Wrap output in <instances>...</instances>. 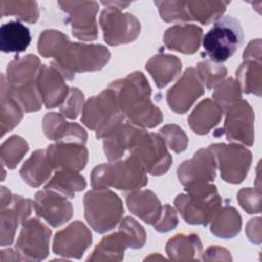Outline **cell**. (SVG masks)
Returning <instances> with one entry per match:
<instances>
[{"mask_svg": "<svg viewBox=\"0 0 262 262\" xmlns=\"http://www.w3.org/2000/svg\"><path fill=\"white\" fill-rule=\"evenodd\" d=\"M108 88L115 92L124 117L134 125L152 128L162 122V113L150 100V87L142 73L114 81Z\"/></svg>", "mask_w": 262, "mask_h": 262, "instance_id": "1", "label": "cell"}, {"mask_svg": "<svg viewBox=\"0 0 262 262\" xmlns=\"http://www.w3.org/2000/svg\"><path fill=\"white\" fill-rule=\"evenodd\" d=\"M40 68L39 58L29 54L15 58L6 69L7 89L25 112H36L43 102L37 85Z\"/></svg>", "mask_w": 262, "mask_h": 262, "instance_id": "2", "label": "cell"}, {"mask_svg": "<svg viewBox=\"0 0 262 262\" xmlns=\"http://www.w3.org/2000/svg\"><path fill=\"white\" fill-rule=\"evenodd\" d=\"M110 57V51L102 45L72 43L68 40L55 55L53 67L66 79L72 80L76 73L100 70L108 61Z\"/></svg>", "mask_w": 262, "mask_h": 262, "instance_id": "3", "label": "cell"}, {"mask_svg": "<svg viewBox=\"0 0 262 262\" xmlns=\"http://www.w3.org/2000/svg\"><path fill=\"white\" fill-rule=\"evenodd\" d=\"M186 194L175 199V206L182 218L190 224L207 225L221 207V198L215 185L202 183L185 187Z\"/></svg>", "mask_w": 262, "mask_h": 262, "instance_id": "4", "label": "cell"}, {"mask_svg": "<svg viewBox=\"0 0 262 262\" xmlns=\"http://www.w3.org/2000/svg\"><path fill=\"white\" fill-rule=\"evenodd\" d=\"M145 170L133 157L113 164H101L91 174V185L94 189L115 187L121 190H134L147 183Z\"/></svg>", "mask_w": 262, "mask_h": 262, "instance_id": "5", "label": "cell"}, {"mask_svg": "<svg viewBox=\"0 0 262 262\" xmlns=\"http://www.w3.org/2000/svg\"><path fill=\"white\" fill-rule=\"evenodd\" d=\"M243 42V29L232 16H220L203 40L204 53L214 63L230 58Z\"/></svg>", "mask_w": 262, "mask_h": 262, "instance_id": "6", "label": "cell"}, {"mask_svg": "<svg viewBox=\"0 0 262 262\" xmlns=\"http://www.w3.org/2000/svg\"><path fill=\"white\" fill-rule=\"evenodd\" d=\"M124 120L115 92L107 88L99 95L89 98L83 108L81 121L96 131L97 138H103Z\"/></svg>", "mask_w": 262, "mask_h": 262, "instance_id": "7", "label": "cell"}, {"mask_svg": "<svg viewBox=\"0 0 262 262\" xmlns=\"http://www.w3.org/2000/svg\"><path fill=\"white\" fill-rule=\"evenodd\" d=\"M85 218L90 226L98 233L113 229L123 214L120 198L107 189H93L84 198Z\"/></svg>", "mask_w": 262, "mask_h": 262, "instance_id": "8", "label": "cell"}, {"mask_svg": "<svg viewBox=\"0 0 262 262\" xmlns=\"http://www.w3.org/2000/svg\"><path fill=\"white\" fill-rule=\"evenodd\" d=\"M129 152L151 175L166 173L172 163L164 138L143 129H138L136 132L129 147Z\"/></svg>", "mask_w": 262, "mask_h": 262, "instance_id": "9", "label": "cell"}, {"mask_svg": "<svg viewBox=\"0 0 262 262\" xmlns=\"http://www.w3.org/2000/svg\"><path fill=\"white\" fill-rule=\"evenodd\" d=\"M107 7L101 12L100 25L103 37L107 44L116 46L132 42L140 32V24L130 13H123L121 9L128 6L130 2H101Z\"/></svg>", "mask_w": 262, "mask_h": 262, "instance_id": "10", "label": "cell"}, {"mask_svg": "<svg viewBox=\"0 0 262 262\" xmlns=\"http://www.w3.org/2000/svg\"><path fill=\"white\" fill-rule=\"evenodd\" d=\"M209 148L215 156L222 179L229 183H241L251 165V151L237 144L224 143H215Z\"/></svg>", "mask_w": 262, "mask_h": 262, "instance_id": "11", "label": "cell"}, {"mask_svg": "<svg viewBox=\"0 0 262 262\" xmlns=\"http://www.w3.org/2000/svg\"><path fill=\"white\" fill-rule=\"evenodd\" d=\"M32 205L31 200L11 194L6 187H1V246L13 242L17 226L30 216Z\"/></svg>", "mask_w": 262, "mask_h": 262, "instance_id": "12", "label": "cell"}, {"mask_svg": "<svg viewBox=\"0 0 262 262\" xmlns=\"http://www.w3.org/2000/svg\"><path fill=\"white\" fill-rule=\"evenodd\" d=\"M51 230L41 221L32 218L24 221L15 249L23 260H43L48 255Z\"/></svg>", "mask_w": 262, "mask_h": 262, "instance_id": "13", "label": "cell"}, {"mask_svg": "<svg viewBox=\"0 0 262 262\" xmlns=\"http://www.w3.org/2000/svg\"><path fill=\"white\" fill-rule=\"evenodd\" d=\"M222 131L227 140L252 145L254 141V112L245 100H237L227 108Z\"/></svg>", "mask_w": 262, "mask_h": 262, "instance_id": "14", "label": "cell"}, {"mask_svg": "<svg viewBox=\"0 0 262 262\" xmlns=\"http://www.w3.org/2000/svg\"><path fill=\"white\" fill-rule=\"evenodd\" d=\"M62 10L67 11L72 25L73 35L84 41H92L97 37L95 16L98 4L95 1H66L58 2Z\"/></svg>", "mask_w": 262, "mask_h": 262, "instance_id": "15", "label": "cell"}, {"mask_svg": "<svg viewBox=\"0 0 262 262\" xmlns=\"http://www.w3.org/2000/svg\"><path fill=\"white\" fill-rule=\"evenodd\" d=\"M204 93V86L194 68H188L182 77L167 92L170 108L178 114L185 113Z\"/></svg>", "mask_w": 262, "mask_h": 262, "instance_id": "16", "label": "cell"}, {"mask_svg": "<svg viewBox=\"0 0 262 262\" xmlns=\"http://www.w3.org/2000/svg\"><path fill=\"white\" fill-rule=\"evenodd\" d=\"M216 175V159L210 148L198 150L192 159L183 162L178 168V178L184 187L209 183Z\"/></svg>", "mask_w": 262, "mask_h": 262, "instance_id": "17", "label": "cell"}, {"mask_svg": "<svg viewBox=\"0 0 262 262\" xmlns=\"http://www.w3.org/2000/svg\"><path fill=\"white\" fill-rule=\"evenodd\" d=\"M33 207L36 214L53 227L66 223L73 215L72 204L67 198L49 189L38 191L35 194Z\"/></svg>", "mask_w": 262, "mask_h": 262, "instance_id": "18", "label": "cell"}, {"mask_svg": "<svg viewBox=\"0 0 262 262\" xmlns=\"http://www.w3.org/2000/svg\"><path fill=\"white\" fill-rule=\"evenodd\" d=\"M92 235L80 221H75L55 234L53 252L56 255L79 259L90 246Z\"/></svg>", "mask_w": 262, "mask_h": 262, "instance_id": "19", "label": "cell"}, {"mask_svg": "<svg viewBox=\"0 0 262 262\" xmlns=\"http://www.w3.org/2000/svg\"><path fill=\"white\" fill-rule=\"evenodd\" d=\"M63 78L61 73L53 66H41L37 77V85L46 107L61 105L67 99L70 91Z\"/></svg>", "mask_w": 262, "mask_h": 262, "instance_id": "20", "label": "cell"}, {"mask_svg": "<svg viewBox=\"0 0 262 262\" xmlns=\"http://www.w3.org/2000/svg\"><path fill=\"white\" fill-rule=\"evenodd\" d=\"M49 161L56 170L76 171L82 170L88 159V151L83 144L58 142L49 145L46 149Z\"/></svg>", "mask_w": 262, "mask_h": 262, "instance_id": "21", "label": "cell"}, {"mask_svg": "<svg viewBox=\"0 0 262 262\" xmlns=\"http://www.w3.org/2000/svg\"><path fill=\"white\" fill-rule=\"evenodd\" d=\"M43 130L49 139L57 142L84 144L87 139V134L81 126L67 122L56 113L46 114L43 119Z\"/></svg>", "mask_w": 262, "mask_h": 262, "instance_id": "22", "label": "cell"}, {"mask_svg": "<svg viewBox=\"0 0 262 262\" xmlns=\"http://www.w3.org/2000/svg\"><path fill=\"white\" fill-rule=\"evenodd\" d=\"M202 33V29L194 25H176L166 31L164 42L171 50L191 54L200 46Z\"/></svg>", "mask_w": 262, "mask_h": 262, "instance_id": "23", "label": "cell"}, {"mask_svg": "<svg viewBox=\"0 0 262 262\" xmlns=\"http://www.w3.org/2000/svg\"><path fill=\"white\" fill-rule=\"evenodd\" d=\"M129 210L148 224H155L159 219L162 206L157 195L150 190L135 191L127 195Z\"/></svg>", "mask_w": 262, "mask_h": 262, "instance_id": "24", "label": "cell"}, {"mask_svg": "<svg viewBox=\"0 0 262 262\" xmlns=\"http://www.w3.org/2000/svg\"><path fill=\"white\" fill-rule=\"evenodd\" d=\"M138 128L129 123H121L116 126L103 138V149L110 161H116L129 150L131 142Z\"/></svg>", "mask_w": 262, "mask_h": 262, "instance_id": "25", "label": "cell"}, {"mask_svg": "<svg viewBox=\"0 0 262 262\" xmlns=\"http://www.w3.org/2000/svg\"><path fill=\"white\" fill-rule=\"evenodd\" d=\"M52 165L47 151L38 149L25 162L20 169V176L31 186L37 187L44 183L52 172Z\"/></svg>", "mask_w": 262, "mask_h": 262, "instance_id": "26", "label": "cell"}, {"mask_svg": "<svg viewBox=\"0 0 262 262\" xmlns=\"http://www.w3.org/2000/svg\"><path fill=\"white\" fill-rule=\"evenodd\" d=\"M222 117V108L213 100L205 99L199 103L187 121L196 134H206L216 126Z\"/></svg>", "mask_w": 262, "mask_h": 262, "instance_id": "27", "label": "cell"}, {"mask_svg": "<svg viewBox=\"0 0 262 262\" xmlns=\"http://www.w3.org/2000/svg\"><path fill=\"white\" fill-rule=\"evenodd\" d=\"M31 42L28 27L19 21H9L0 28V48L3 52H21Z\"/></svg>", "mask_w": 262, "mask_h": 262, "instance_id": "28", "label": "cell"}, {"mask_svg": "<svg viewBox=\"0 0 262 262\" xmlns=\"http://www.w3.org/2000/svg\"><path fill=\"white\" fill-rule=\"evenodd\" d=\"M146 70L152 76L159 88L165 87L181 71V61L174 55L159 54L146 63Z\"/></svg>", "mask_w": 262, "mask_h": 262, "instance_id": "29", "label": "cell"}, {"mask_svg": "<svg viewBox=\"0 0 262 262\" xmlns=\"http://www.w3.org/2000/svg\"><path fill=\"white\" fill-rule=\"evenodd\" d=\"M130 247L129 238L127 234L119 228V231L105 236L97 245L92 255L89 256V261L98 260H122L124 257V251Z\"/></svg>", "mask_w": 262, "mask_h": 262, "instance_id": "30", "label": "cell"}, {"mask_svg": "<svg viewBox=\"0 0 262 262\" xmlns=\"http://www.w3.org/2000/svg\"><path fill=\"white\" fill-rule=\"evenodd\" d=\"M166 251L172 260H198L202 252V244L195 234H178L169 239Z\"/></svg>", "mask_w": 262, "mask_h": 262, "instance_id": "31", "label": "cell"}, {"mask_svg": "<svg viewBox=\"0 0 262 262\" xmlns=\"http://www.w3.org/2000/svg\"><path fill=\"white\" fill-rule=\"evenodd\" d=\"M85 187L86 181L79 172L57 170L46 184L45 189L52 190L66 198H74L75 192L83 190Z\"/></svg>", "mask_w": 262, "mask_h": 262, "instance_id": "32", "label": "cell"}, {"mask_svg": "<svg viewBox=\"0 0 262 262\" xmlns=\"http://www.w3.org/2000/svg\"><path fill=\"white\" fill-rule=\"evenodd\" d=\"M241 225L242 219L238 212L232 207L225 206L220 208L213 218L211 232L218 237L231 238L239 232Z\"/></svg>", "mask_w": 262, "mask_h": 262, "instance_id": "33", "label": "cell"}, {"mask_svg": "<svg viewBox=\"0 0 262 262\" xmlns=\"http://www.w3.org/2000/svg\"><path fill=\"white\" fill-rule=\"evenodd\" d=\"M21 107L9 93L5 76L1 75V135L12 130L21 120Z\"/></svg>", "mask_w": 262, "mask_h": 262, "instance_id": "34", "label": "cell"}, {"mask_svg": "<svg viewBox=\"0 0 262 262\" xmlns=\"http://www.w3.org/2000/svg\"><path fill=\"white\" fill-rule=\"evenodd\" d=\"M228 1H187L185 2L187 13L190 19H195L201 24L209 23L219 18L225 11Z\"/></svg>", "mask_w": 262, "mask_h": 262, "instance_id": "35", "label": "cell"}, {"mask_svg": "<svg viewBox=\"0 0 262 262\" xmlns=\"http://www.w3.org/2000/svg\"><path fill=\"white\" fill-rule=\"evenodd\" d=\"M236 78L239 88L245 93L261 94V62L245 60L236 71Z\"/></svg>", "mask_w": 262, "mask_h": 262, "instance_id": "36", "label": "cell"}, {"mask_svg": "<svg viewBox=\"0 0 262 262\" xmlns=\"http://www.w3.org/2000/svg\"><path fill=\"white\" fill-rule=\"evenodd\" d=\"M0 7L1 16L13 15L28 23L38 19V6L34 1H0Z\"/></svg>", "mask_w": 262, "mask_h": 262, "instance_id": "37", "label": "cell"}, {"mask_svg": "<svg viewBox=\"0 0 262 262\" xmlns=\"http://www.w3.org/2000/svg\"><path fill=\"white\" fill-rule=\"evenodd\" d=\"M28 149V143L21 137L17 135L11 136L1 145L0 156L2 164L9 169L15 168Z\"/></svg>", "mask_w": 262, "mask_h": 262, "instance_id": "38", "label": "cell"}, {"mask_svg": "<svg viewBox=\"0 0 262 262\" xmlns=\"http://www.w3.org/2000/svg\"><path fill=\"white\" fill-rule=\"evenodd\" d=\"M68 40L69 38L61 32L55 30L44 31L39 38L38 50L42 56L54 58Z\"/></svg>", "mask_w": 262, "mask_h": 262, "instance_id": "39", "label": "cell"}, {"mask_svg": "<svg viewBox=\"0 0 262 262\" xmlns=\"http://www.w3.org/2000/svg\"><path fill=\"white\" fill-rule=\"evenodd\" d=\"M213 93V98H215L216 103L223 110L228 108L235 101L241 99L239 85L237 81L229 78L225 81L219 83Z\"/></svg>", "mask_w": 262, "mask_h": 262, "instance_id": "40", "label": "cell"}, {"mask_svg": "<svg viewBox=\"0 0 262 262\" xmlns=\"http://www.w3.org/2000/svg\"><path fill=\"white\" fill-rule=\"evenodd\" d=\"M195 70L208 89L215 88L226 76V69L223 66L212 63V61H202L198 64Z\"/></svg>", "mask_w": 262, "mask_h": 262, "instance_id": "41", "label": "cell"}, {"mask_svg": "<svg viewBox=\"0 0 262 262\" xmlns=\"http://www.w3.org/2000/svg\"><path fill=\"white\" fill-rule=\"evenodd\" d=\"M161 17L166 21L190 20L185 2L183 1H156Z\"/></svg>", "mask_w": 262, "mask_h": 262, "instance_id": "42", "label": "cell"}, {"mask_svg": "<svg viewBox=\"0 0 262 262\" xmlns=\"http://www.w3.org/2000/svg\"><path fill=\"white\" fill-rule=\"evenodd\" d=\"M161 134L168 146L175 152L183 151L187 146V137L183 130L176 125H167L161 129Z\"/></svg>", "mask_w": 262, "mask_h": 262, "instance_id": "43", "label": "cell"}, {"mask_svg": "<svg viewBox=\"0 0 262 262\" xmlns=\"http://www.w3.org/2000/svg\"><path fill=\"white\" fill-rule=\"evenodd\" d=\"M122 229L128 236L130 248L139 249L145 243V232L143 227L133 218L126 217L119 227Z\"/></svg>", "mask_w": 262, "mask_h": 262, "instance_id": "44", "label": "cell"}, {"mask_svg": "<svg viewBox=\"0 0 262 262\" xmlns=\"http://www.w3.org/2000/svg\"><path fill=\"white\" fill-rule=\"evenodd\" d=\"M84 95L78 88H72L67 99L60 105V113L70 119H76L82 110Z\"/></svg>", "mask_w": 262, "mask_h": 262, "instance_id": "45", "label": "cell"}, {"mask_svg": "<svg viewBox=\"0 0 262 262\" xmlns=\"http://www.w3.org/2000/svg\"><path fill=\"white\" fill-rule=\"evenodd\" d=\"M237 199L241 206L249 214L260 212V190L256 192L253 188L242 189L237 194Z\"/></svg>", "mask_w": 262, "mask_h": 262, "instance_id": "46", "label": "cell"}, {"mask_svg": "<svg viewBox=\"0 0 262 262\" xmlns=\"http://www.w3.org/2000/svg\"><path fill=\"white\" fill-rule=\"evenodd\" d=\"M178 223V218L175 210L170 205H165L162 208L161 215L157 222L154 224V227L157 231L167 232L173 229Z\"/></svg>", "mask_w": 262, "mask_h": 262, "instance_id": "47", "label": "cell"}, {"mask_svg": "<svg viewBox=\"0 0 262 262\" xmlns=\"http://www.w3.org/2000/svg\"><path fill=\"white\" fill-rule=\"evenodd\" d=\"M9 255H7V253L5 252V250L1 251V262H5V261H14V260H23L19 253L16 251H13L11 249L7 250Z\"/></svg>", "mask_w": 262, "mask_h": 262, "instance_id": "48", "label": "cell"}]
</instances>
